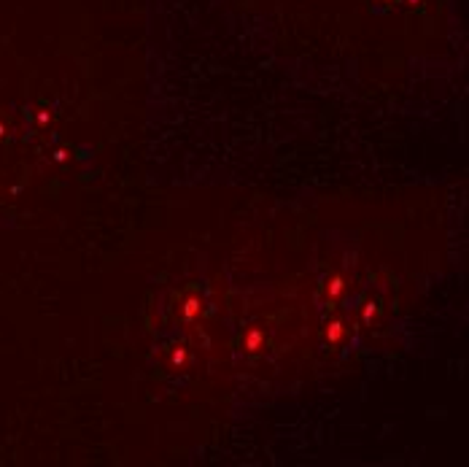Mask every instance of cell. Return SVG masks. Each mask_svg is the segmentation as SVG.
Here are the masks:
<instances>
[{"instance_id":"6da1fadb","label":"cell","mask_w":469,"mask_h":467,"mask_svg":"<svg viewBox=\"0 0 469 467\" xmlns=\"http://www.w3.org/2000/svg\"><path fill=\"white\" fill-rule=\"evenodd\" d=\"M343 335H345V327L340 324V321H332V324H327V329H323V341L329 346H337L343 341Z\"/></svg>"},{"instance_id":"7a4b0ae2","label":"cell","mask_w":469,"mask_h":467,"mask_svg":"<svg viewBox=\"0 0 469 467\" xmlns=\"http://www.w3.org/2000/svg\"><path fill=\"white\" fill-rule=\"evenodd\" d=\"M345 292V281H343V276H332L329 278V284H327V294H329V300H335V297H340Z\"/></svg>"},{"instance_id":"3957f363","label":"cell","mask_w":469,"mask_h":467,"mask_svg":"<svg viewBox=\"0 0 469 467\" xmlns=\"http://www.w3.org/2000/svg\"><path fill=\"white\" fill-rule=\"evenodd\" d=\"M243 349H245V351H251V354L262 349V332H259V329H251V332L245 335V341H243Z\"/></svg>"},{"instance_id":"277c9868","label":"cell","mask_w":469,"mask_h":467,"mask_svg":"<svg viewBox=\"0 0 469 467\" xmlns=\"http://www.w3.org/2000/svg\"><path fill=\"white\" fill-rule=\"evenodd\" d=\"M200 300H197V297H189V300H186V305H184V319H194V316H197V313H200Z\"/></svg>"},{"instance_id":"5b68a950","label":"cell","mask_w":469,"mask_h":467,"mask_svg":"<svg viewBox=\"0 0 469 467\" xmlns=\"http://www.w3.org/2000/svg\"><path fill=\"white\" fill-rule=\"evenodd\" d=\"M186 359H189V351H186V349H175L173 351V364H175V368H184Z\"/></svg>"},{"instance_id":"8992f818","label":"cell","mask_w":469,"mask_h":467,"mask_svg":"<svg viewBox=\"0 0 469 467\" xmlns=\"http://www.w3.org/2000/svg\"><path fill=\"white\" fill-rule=\"evenodd\" d=\"M375 313H378V308H375V305L370 303V305L364 308V321H372V316H375Z\"/></svg>"}]
</instances>
